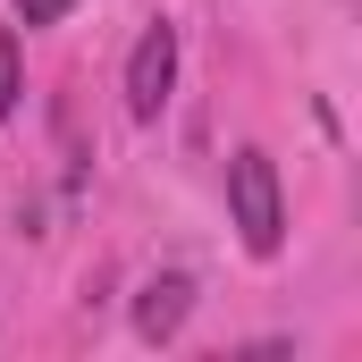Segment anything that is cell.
Returning a JSON list of instances; mask_svg holds the SVG:
<instances>
[{
    "mask_svg": "<svg viewBox=\"0 0 362 362\" xmlns=\"http://www.w3.org/2000/svg\"><path fill=\"white\" fill-rule=\"evenodd\" d=\"M228 219H236V236H245L253 262H270L278 245H286V194H278V160L262 144H245L228 160Z\"/></svg>",
    "mask_w": 362,
    "mask_h": 362,
    "instance_id": "obj_1",
    "label": "cell"
},
{
    "mask_svg": "<svg viewBox=\"0 0 362 362\" xmlns=\"http://www.w3.org/2000/svg\"><path fill=\"white\" fill-rule=\"evenodd\" d=\"M169 85H177V25L152 17L144 42H135V59H127V110H135V118H160Z\"/></svg>",
    "mask_w": 362,
    "mask_h": 362,
    "instance_id": "obj_2",
    "label": "cell"
},
{
    "mask_svg": "<svg viewBox=\"0 0 362 362\" xmlns=\"http://www.w3.org/2000/svg\"><path fill=\"white\" fill-rule=\"evenodd\" d=\"M185 312H194V278H185V270L152 278V286L135 295V329H144L152 346H169V337H177V329H185Z\"/></svg>",
    "mask_w": 362,
    "mask_h": 362,
    "instance_id": "obj_3",
    "label": "cell"
},
{
    "mask_svg": "<svg viewBox=\"0 0 362 362\" xmlns=\"http://www.w3.org/2000/svg\"><path fill=\"white\" fill-rule=\"evenodd\" d=\"M17 93H25V76H17V34H0V118H17Z\"/></svg>",
    "mask_w": 362,
    "mask_h": 362,
    "instance_id": "obj_4",
    "label": "cell"
},
{
    "mask_svg": "<svg viewBox=\"0 0 362 362\" xmlns=\"http://www.w3.org/2000/svg\"><path fill=\"white\" fill-rule=\"evenodd\" d=\"M68 0H17V25H59Z\"/></svg>",
    "mask_w": 362,
    "mask_h": 362,
    "instance_id": "obj_5",
    "label": "cell"
}]
</instances>
